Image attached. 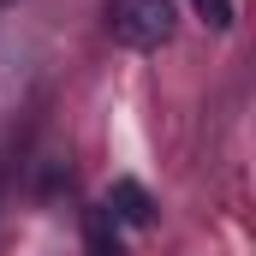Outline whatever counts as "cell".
<instances>
[{
  "label": "cell",
  "instance_id": "1",
  "mask_svg": "<svg viewBox=\"0 0 256 256\" xmlns=\"http://www.w3.org/2000/svg\"><path fill=\"white\" fill-rule=\"evenodd\" d=\"M108 30L120 48H167L173 30H179V6L173 0H108Z\"/></svg>",
  "mask_w": 256,
  "mask_h": 256
},
{
  "label": "cell",
  "instance_id": "2",
  "mask_svg": "<svg viewBox=\"0 0 256 256\" xmlns=\"http://www.w3.org/2000/svg\"><path fill=\"white\" fill-rule=\"evenodd\" d=\"M102 208H108V220H114V226H149V220H155V196L143 191L137 179H114Z\"/></svg>",
  "mask_w": 256,
  "mask_h": 256
},
{
  "label": "cell",
  "instance_id": "3",
  "mask_svg": "<svg viewBox=\"0 0 256 256\" xmlns=\"http://www.w3.org/2000/svg\"><path fill=\"white\" fill-rule=\"evenodd\" d=\"M90 256H126V244H120V226L108 220V208H90Z\"/></svg>",
  "mask_w": 256,
  "mask_h": 256
},
{
  "label": "cell",
  "instance_id": "4",
  "mask_svg": "<svg viewBox=\"0 0 256 256\" xmlns=\"http://www.w3.org/2000/svg\"><path fill=\"white\" fill-rule=\"evenodd\" d=\"M196 18L202 24H214V30H232V0H191Z\"/></svg>",
  "mask_w": 256,
  "mask_h": 256
}]
</instances>
